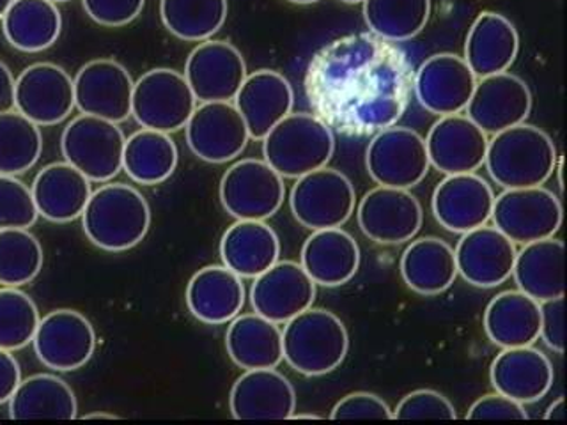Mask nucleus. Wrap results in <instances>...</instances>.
Segmentation results:
<instances>
[{"instance_id": "nucleus-19", "label": "nucleus", "mask_w": 567, "mask_h": 425, "mask_svg": "<svg viewBox=\"0 0 567 425\" xmlns=\"http://www.w3.org/2000/svg\"><path fill=\"white\" fill-rule=\"evenodd\" d=\"M465 111L478 128L495 135L527 121L532 111L530 89L509 71L477 79Z\"/></svg>"}, {"instance_id": "nucleus-49", "label": "nucleus", "mask_w": 567, "mask_h": 425, "mask_svg": "<svg viewBox=\"0 0 567 425\" xmlns=\"http://www.w3.org/2000/svg\"><path fill=\"white\" fill-rule=\"evenodd\" d=\"M540 332L549 350L563 354L566 350V305L564 297L540 301Z\"/></svg>"}, {"instance_id": "nucleus-25", "label": "nucleus", "mask_w": 567, "mask_h": 425, "mask_svg": "<svg viewBox=\"0 0 567 425\" xmlns=\"http://www.w3.org/2000/svg\"><path fill=\"white\" fill-rule=\"evenodd\" d=\"M554 377L548 356L532 345L502 350L493 360L489 371L495 392L523 406L545 397L554 385Z\"/></svg>"}, {"instance_id": "nucleus-54", "label": "nucleus", "mask_w": 567, "mask_h": 425, "mask_svg": "<svg viewBox=\"0 0 567 425\" xmlns=\"http://www.w3.org/2000/svg\"><path fill=\"white\" fill-rule=\"evenodd\" d=\"M13 0H0V20L4 17L6 11H8L9 6H11Z\"/></svg>"}, {"instance_id": "nucleus-29", "label": "nucleus", "mask_w": 567, "mask_h": 425, "mask_svg": "<svg viewBox=\"0 0 567 425\" xmlns=\"http://www.w3.org/2000/svg\"><path fill=\"white\" fill-rule=\"evenodd\" d=\"M31 191L40 217L53 224H68L82 217L93 186L73 165L62 162L41 168Z\"/></svg>"}, {"instance_id": "nucleus-32", "label": "nucleus", "mask_w": 567, "mask_h": 425, "mask_svg": "<svg viewBox=\"0 0 567 425\" xmlns=\"http://www.w3.org/2000/svg\"><path fill=\"white\" fill-rule=\"evenodd\" d=\"M566 248L555 238L532 241L516 252L513 277L518 291L536 301L554 300L566 294L564 279Z\"/></svg>"}, {"instance_id": "nucleus-17", "label": "nucleus", "mask_w": 567, "mask_h": 425, "mask_svg": "<svg viewBox=\"0 0 567 425\" xmlns=\"http://www.w3.org/2000/svg\"><path fill=\"white\" fill-rule=\"evenodd\" d=\"M75 106L82 114L123 123L132 115L133 82L130 71L114 59H94L80 68Z\"/></svg>"}, {"instance_id": "nucleus-15", "label": "nucleus", "mask_w": 567, "mask_h": 425, "mask_svg": "<svg viewBox=\"0 0 567 425\" xmlns=\"http://www.w3.org/2000/svg\"><path fill=\"white\" fill-rule=\"evenodd\" d=\"M14 108L38 126L62 123L75 108L73 79L52 62L32 64L17 79Z\"/></svg>"}, {"instance_id": "nucleus-46", "label": "nucleus", "mask_w": 567, "mask_h": 425, "mask_svg": "<svg viewBox=\"0 0 567 425\" xmlns=\"http://www.w3.org/2000/svg\"><path fill=\"white\" fill-rule=\"evenodd\" d=\"M330 416L332 421H392V410L377 394L354 392L341 398Z\"/></svg>"}, {"instance_id": "nucleus-18", "label": "nucleus", "mask_w": 567, "mask_h": 425, "mask_svg": "<svg viewBox=\"0 0 567 425\" xmlns=\"http://www.w3.org/2000/svg\"><path fill=\"white\" fill-rule=\"evenodd\" d=\"M477 76L456 53H436L416 70L413 91L431 114L452 115L465 111L474 94Z\"/></svg>"}, {"instance_id": "nucleus-39", "label": "nucleus", "mask_w": 567, "mask_h": 425, "mask_svg": "<svg viewBox=\"0 0 567 425\" xmlns=\"http://www.w3.org/2000/svg\"><path fill=\"white\" fill-rule=\"evenodd\" d=\"M431 0H363L372 34L390 43L412 40L430 22Z\"/></svg>"}, {"instance_id": "nucleus-7", "label": "nucleus", "mask_w": 567, "mask_h": 425, "mask_svg": "<svg viewBox=\"0 0 567 425\" xmlns=\"http://www.w3.org/2000/svg\"><path fill=\"white\" fill-rule=\"evenodd\" d=\"M195 106L185 75L171 68L147 71L133 85L132 115L142 128L177 132L185 128Z\"/></svg>"}, {"instance_id": "nucleus-23", "label": "nucleus", "mask_w": 567, "mask_h": 425, "mask_svg": "<svg viewBox=\"0 0 567 425\" xmlns=\"http://www.w3.org/2000/svg\"><path fill=\"white\" fill-rule=\"evenodd\" d=\"M495 194L492 186L477 174H454L436 186L433 194L434 218L440 226L465 235L492 220Z\"/></svg>"}, {"instance_id": "nucleus-45", "label": "nucleus", "mask_w": 567, "mask_h": 425, "mask_svg": "<svg viewBox=\"0 0 567 425\" xmlns=\"http://www.w3.org/2000/svg\"><path fill=\"white\" fill-rule=\"evenodd\" d=\"M456 410L436 390H415L398 404L392 421H454Z\"/></svg>"}, {"instance_id": "nucleus-34", "label": "nucleus", "mask_w": 567, "mask_h": 425, "mask_svg": "<svg viewBox=\"0 0 567 425\" xmlns=\"http://www.w3.org/2000/svg\"><path fill=\"white\" fill-rule=\"evenodd\" d=\"M230 360L245 369H275L284 360L279 324L257 314L236 315L226 333Z\"/></svg>"}, {"instance_id": "nucleus-2", "label": "nucleus", "mask_w": 567, "mask_h": 425, "mask_svg": "<svg viewBox=\"0 0 567 425\" xmlns=\"http://www.w3.org/2000/svg\"><path fill=\"white\" fill-rule=\"evenodd\" d=\"M487 173L505 190L543 186L557 168V147L548 133L522 123L487 142Z\"/></svg>"}, {"instance_id": "nucleus-20", "label": "nucleus", "mask_w": 567, "mask_h": 425, "mask_svg": "<svg viewBox=\"0 0 567 425\" xmlns=\"http://www.w3.org/2000/svg\"><path fill=\"white\" fill-rule=\"evenodd\" d=\"M250 300L257 314L277 324L288 323L312 307L316 282L298 262L277 261L254 279Z\"/></svg>"}, {"instance_id": "nucleus-21", "label": "nucleus", "mask_w": 567, "mask_h": 425, "mask_svg": "<svg viewBox=\"0 0 567 425\" xmlns=\"http://www.w3.org/2000/svg\"><path fill=\"white\" fill-rule=\"evenodd\" d=\"M487 133L466 115H443L427 133L431 167L445 176L475 173L486 159Z\"/></svg>"}, {"instance_id": "nucleus-40", "label": "nucleus", "mask_w": 567, "mask_h": 425, "mask_svg": "<svg viewBox=\"0 0 567 425\" xmlns=\"http://www.w3.org/2000/svg\"><path fill=\"white\" fill-rule=\"evenodd\" d=\"M227 0H162L159 17L165 29L183 41H206L227 20Z\"/></svg>"}, {"instance_id": "nucleus-30", "label": "nucleus", "mask_w": 567, "mask_h": 425, "mask_svg": "<svg viewBox=\"0 0 567 425\" xmlns=\"http://www.w3.org/2000/svg\"><path fill=\"white\" fill-rule=\"evenodd\" d=\"M300 265L316 286L339 288L359 271V243L341 227L315 230L301 248Z\"/></svg>"}, {"instance_id": "nucleus-6", "label": "nucleus", "mask_w": 567, "mask_h": 425, "mask_svg": "<svg viewBox=\"0 0 567 425\" xmlns=\"http://www.w3.org/2000/svg\"><path fill=\"white\" fill-rule=\"evenodd\" d=\"M124 137L120 124L82 114L61 137L62 156L91 183H106L123 170Z\"/></svg>"}, {"instance_id": "nucleus-53", "label": "nucleus", "mask_w": 567, "mask_h": 425, "mask_svg": "<svg viewBox=\"0 0 567 425\" xmlns=\"http://www.w3.org/2000/svg\"><path fill=\"white\" fill-rule=\"evenodd\" d=\"M82 418L84 421H120L121 416L114 415V413L96 412L87 413Z\"/></svg>"}, {"instance_id": "nucleus-11", "label": "nucleus", "mask_w": 567, "mask_h": 425, "mask_svg": "<svg viewBox=\"0 0 567 425\" xmlns=\"http://www.w3.org/2000/svg\"><path fill=\"white\" fill-rule=\"evenodd\" d=\"M284 199V177L265 159H241L221 177L220 203L236 220H266L274 217Z\"/></svg>"}, {"instance_id": "nucleus-52", "label": "nucleus", "mask_w": 567, "mask_h": 425, "mask_svg": "<svg viewBox=\"0 0 567 425\" xmlns=\"http://www.w3.org/2000/svg\"><path fill=\"white\" fill-rule=\"evenodd\" d=\"M546 421H566V410H564V397H558L545 415Z\"/></svg>"}, {"instance_id": "nucleus-44", "label": "nucleus", "mask_w": 567, "mask_h": 425, "mask_svg": "<svg viewBox=\"0 0 567 425\" xmlns=\"http://www.w3.org/2000/svg\"><path fill=\"white\" fill-rule=\"evenodd\" d=\"M38 217L31 188L17 176L0 174V229H29Z\"/></svg>"}, {"instance_id": "nucleus-56", "label": "nucleus", "mask_w": 567, "mask_h": 425, "mask_svg": "<svg viewBox=\"0 0 567 425\" xmlns=\"http://www.w3.org/2000/svg\"><path fill=\"white\" fill-rule=\"evenodd\" d=\"M346 4H359V2H363V0H342Z\"/></svg>"}, {"instance_id": "nucleus-5", "label": "nucleus", "mask_w": 567, "mask_h": 425, "mask_svg": "<svg viewBox=\"0 0 567 425\" xmlns=\"http://www.w3.org/2000/svg\"><path fill=\"white\" fill-rule=\"evenodd\" d=\"M336 151L333 132L321 117L291 112L262 138L266 164L288 179L327 167Z\"/></svg>"}, {"instance_id": "nucleus-16", "label": "nucleus", "mask_w": 567, "mask_h": 425, "mask_svg": "<svg viewBox=\"0 0 567 425\" xmlns=\"http://www.w3.org/2000/svg\"><path fill=\"white\" fill-rule=\"evenodd\" d=\"M359 226L378 245H401L415 238L424 212L415 195L403 188L378 186L360 200Z\"/></svg>"}, {"instance_id": "nucleus-4", "label": "nucleus", "mask_w": 567, "mask_h": 425, "mask_svg": "<svg viewBox=\"0 0 567 425\" xmlns=\"http://www.w3.org/2000/svg\"><path fill=\"white\" fill-rule=\"evenodd\" d=\"M284 324V360L289 367L303 376H324L344 362L350 336L330 310L310 307Z\"/></svg>"}, {"instance_id": "nucleus-51", "label": "nucleus", "mask_w": 567, "mask_h": 425, "mask_svg": "<svg viewBox=\"0 0 567 425\" xmlns=\"http://www.w3.org/2000/svg\"><path fill=\"white\" fill-rule=\"evenodd\" d=\"M14 85L13 73L4 61H0V114L14 111Z\"/></svg>"}, {"instance_id": "nucleus-55", "label": "nucleus", "mask_w": 567, "mask_h": 425, "mask_svg": "<svg viewBox=\"0 0 567 425\" xmlns=\"http://www.w3.org/2000/svg\"><path fill=\"white\" fill-rule=\"evenodd\" d=\"M289 2H292V4H315V2H319V0H289Z\"/></svg>"}, {"instance_id": "nucleus-33", "label": "nucleus", "mask_w": 567, "mask_h": 425, "mask_svg": "<svg viewBox=\"0 0 567 425\" xmlns=\"http://www.w3.org/2000/svg\"><path fill=\"white\" fill-rule=\"evenodd\" d=\"M484 330L502 350L534 344L539 341V301L522 291L496 294L484 312Z\"/></svg>"}, {"instance_id": "nucleus-1", "label": "nucleus", "mask_w": 567, "mask_h": 425, "mask_svg": "<svg viewBox=\"0 0 567 425\" xmlns=\"http://www.w3.org/2000/svg\"><path fill=\"white\" fill-rule=\"evenodd\" d=\"M381 38L336 41L310 64L307 93L330 128L372 133L394 126L406 108L410 73L403 53Z\"/></svg>"}, {"instance_id": "nucleus-57", "label": "nucleus", "mask_w": 567, "mask_h": 425, "mask_svg": "<svg viewBox=\"0 0 567 425\" xmlns=\"http://www.w3.org/2000/svg\"><path fill=\"white\" fill-rule=\"evenodd\" d=\"M53 4H59V2H70V0H52Z\"/></svg>"}, {"instance_id": "nucleus-48", "label": "nucleus", "mask_w": 567, "mask_h": 425, "mask_svg": "<svg viewBox=\"0 0 567 425\" xmlns=\"http://www.w3.org/2000/svg\"><path fill=\"white\" fill-rule=\"evenodd\" d=\"M470 421H527L528 413L523 404L505 395L487 394L477 398L468 410Z\"/></svg>"}, {"instance_id": "nucleus-38", "label": "nucleus", "mask_w": 567, "mask_h": 425, "mask_svg": "<svg viewBox=\"0 0 567 425\" xmlns=\"http://www.w3.org/2000/svg\"><path fill=\"white\" fill-rule=\"evenodd\" d=\"M177 158L176 142L171 133L142 128L126 138L123 168L138 185H159L173 176Z\"/></svg>"}, {"instance_id": "nucleus-9", "label": "nucleus", "mask_w": 567, "mask_h": 425, "mask_svg": "<svg viewBox=\"0 0 567 425\" xmlns=\"http://www.w3.org/2000/svg\"><path fill=\"white\" fill-rule=\"evenodd\" d=\"M492 220L514 245L554 238L563 226V204L543 186L511 188L495 197Z\"/></svg>"}, {"instance_id": "nucleus-27", "label": "nucleus", "mask_w": 567, "mask_h": 425, "mask_svg": "<svg viewBox=\"0 0 567 425\" xmlns=\"http://www.w3.org/2000/svg\"><path fill=\"white\" fill-rule=\"evenodd\" d=\"M244 279L227 266H206L186 288V305L206 324L230 323L245 305Z\"/></svg>"}, {"instance_id": "nucleus-50", "label": "nucleus", "mask_w": 567, "mask_h": 425, "mask_svg": "<svg viewBox=\"0 0 567 425\" xmlns=\"http://www.w3.org/2000/svg\"><path fill=\"white\" fill-rule=\"evenodd\" d=\"M11 353L13 351L0 350V404L9 403L22 381L20 365Z\"/></svg>"}, {"instance_id": "nucleus-26", "label": "nucleus", "mask_w": 567, "mask_h": 425, "mask_svg": "<svg viewBox=\"0 0 567 425\" xmlns=\"http://www.w3.org/2000/svg\"><path fill=\"white\" fill-rule=\"evenodd\" d=\"M235 105L247 124L250 138L262 141L275 124L291 114L295 93L289 80L279 71H254L239 87Z\"/></svg>"}, {"instance_id": "nucleus-37", "label": "nucleus", "mask_w": 567, "mask_h": 425, "mask_svg": "<svg viewBox=\"0 0 567 425\" xmlns=\"http://www.w3.org/2000/svg\"><path fill=\"white\" fill-rule=\"evenodd\" d=\"M61 31V11L52 0H13L2 17L4 38L20 52L49 50L58 43Z\"/></svg>"}, {"instance_id": "nucleus-3", "label": "nucleus", "mask_w": 567, "mask_h": 425, "mask_svg": "<svg viewBox=\"0 0 567 425\" xmlns=\"http://www.w3.org/2000/svg\"><path fill=\"white\" fill-rule=\"evenodd\" d=\"M151 208L146 197L124 183H106L89 197L82 227L91 243L106 252H126L146 238Z\"/></svg>"}, {"instance_id": "nucleus-12", "label": "nucleus", "mask_w": 567, "mask_h": 425, "mask_svg": "<svg viewBox=\"0 0 567 425\" xmlns=\"http://www.w3.org/2000/svg\"><path fill=\"white\" fill-rule=\"evenodd\" d=\"M32 344L44 367L71 372L93 359L96 332L79 310L58 309L41 318Z\"/></svg>"}, {"instance_id": "nucleus-47", "label": "nucleus", "mask_w": 567, "mask_h": 425, "mask_svg": "<svg viewBox=\"0 0 567 425\" xmlns=\"http://www.w3.org/2000/svg\"><path fill=\"white\" fill-rule=\"evenodd\" d=\"M89 18L103 27H123L142 13L146 0H82Z\"/></svg>"}, {"instance_id": "nucleus-22", "label": "nucleus", "mask_w": 567, "mask_h": 425, "mask_svg": "<svg viewBox=\"0 0 567 425\" xmlns=\"http://www.w3.org/2000/svg\"><path fill=\"white\" fill-rule=\"evenodd\" d=\"M457 274L474 288L492 289L513 277L516 245L496 227L481 226L461 236Z\"/></svg>"}, {"instance_id": "nucleus-42", "label": "nucleus", "mask_w": 567, "mask_h": 425, "mask_svg": "<svg viewBox=\"0 0 567 425\" xmlns=\"http://www.w3.org/2000/svg\"><path fill=\"white\" fill-rule=\"evenodd\" d=\"M43 247L29 229H0V286L20 288L40 274Z\"/></svg>"}, {"instance_id": "nucleus-14", "label": "nucleus", "mask_w": 567, "mask_h": 425, "mask_svg": "<svg viewBox=\"0 0 567 425\" xmlns=\"http://www.w3.org/2000/svg\"><path fill=\"white\" fill-rule=\"evenodd\" d=\"M183 75L197 102H233L247 79V62L233 43L200 41L186 59Z\"/></svg>"}, {"instance_id": "nucleus-36", "label": "nucleus", "mask_w": 567, "mask_h": 425, "mask_svg": "<svg viewBox=\"0 0 567 425\" xmlns=\"http://www.w3.org/2000/svg\"><path fill=\"white\" fill-rule=\"evenodd\" d=\"M79 415L75 392L66 381L53 374H35L20 381L9 398L13 421H73Z\"/></svg>"}, {"instance_id": "nucleus-28", "label": "nucleus", "mask_w": 567, "mask_h": 425, "mask_svg": "<svg viewBox=\"0 0 567 425\" xmlns=\"http://www.w3.org/2000/svg\"><path fill=\"white\" fill-rule=\"evenodd\" d=\"M518 52V31L509 18L484 11L470 27L463 59L477 79H484L509 70Z\"/></svg>"}, {"instance_id": "nucleus-41", "label": "nucleus", "mask_w": 567, "mask_h": 425, "mask_svg": "<svg viewBox=\"0 0 567 425\" xmlns=\"http://www.w3.org/2000/svg\"><path fill=\"white\" fill-rule=\"evenodd\" d=\"M43 151L38 124L18 111L0 114V174L18 176L31 170Z\"/></svg>"}, {"instance_id": "nucleus-43", "label": "nucleus", "mask_w": 567, "mask_h": 425, "mask_svg": "<svg viewBox=\"0 0 567 425\" xmlns=\"http://www.w3.org/2000/svg\"><path fill=\"white\" fill-rule=\"evenodd\" d=\"M40 321V310L29 294L18 288L0 289V350L31 344Z\"/></svg>"}, {"instance_id": "nucleus-8", "label": "nucleus", "mask_w": 567, "mask_h": 425, "mask_svg": "<svg viewBox=\"0 0 567 425\" xmlns=\"http://www.w3.org/2000/svg\"><path fill=\"white\" fill-rule=\"evenodd\" d=\"M354 203L357 194L350 177L328 167L298 177L289 197L298 224L310 230L344 226L353 215Z\"/></svg>"}, {"instance_id": "nucleus-35", "label": "nucleus", "mask_w": 567, "mask_h": 425, "mask_svg": "<svg viewBox=\"0 0 567 425\" xmlns=\"http://www.w3.org/2000/svg\"><path fill=\"white\" fill-rule=\"evenodd\" d=\"M401 274L412 291L434 297L447 291L457 279L454 248L440 238H419L401 257Z\"/></svg>"}, {"instance_id": "nucleus-24", "label": "nucleus", "mask_w": 567, "mask_h": 425, "mask_svg": "<svg viewBox=\"0 0 567 425\" xmlns=\"http://www.w3.org/2000/svg\"><path fill=\"white\" fill-rule=\"evenodd\" d=\"M236 421H288L297 412V394L275 369H252L236 380L229 395Z\"/></svg>"}, {"instance_id": "nucleus-13", "label": "nucleus", "mask_w": 567, "mask_h": 425, "mask_svg": "<svg viewBox=\"0 0 567 425\" xmlns=\"http://www.w3.org/2000/svg\"><path fill=\"white\" fill-rule=\"evenodd\" d=\"M186 144L208 164H227L238 158L250 141L247 124L235 103L209 102L195 106L186 123Z\"/></svg>"}, {"instance_id": "nucleus-31", "label": "nucleus", "mask_w": 567, "mask_h": 425, "mask_svg": "<svg viewBox=\"0 0 567 425\" xmlns=\"http://www.w3.org/2000/svg\"><path fill=\"white\" fill-rule=\"evenodd\" d=\"M279 256V236L265 220H238L221 236V261L241 279H256Z\"/></svg>"}, {"instance_id": "nucleus-10", "label": "nucleus", "mask_w": 567, "mask_h": 425, "mask_svg": "<svg viewBox=\"0 0 567 425\" xmlns=\"http://www.w3.org/2000/svg\"><path fill=\"white\" fill-rule=\"evenodd\" d=\"M365 165L378 185L410 190L430 173L425 138L403 126L383 128L369 142Z\"/></svg>"}]
</instances>
